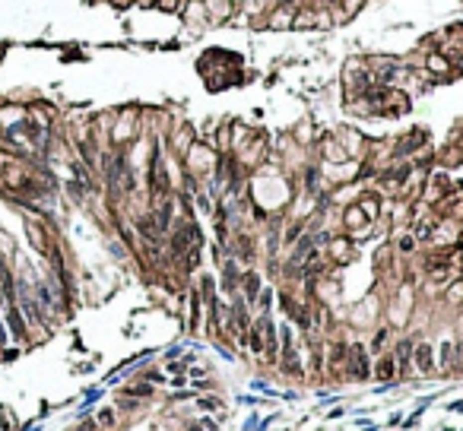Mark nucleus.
I'll use <instances>...</instances> for the list:
<instances>
[{
  "mask_svg": "<svg viewBox=\"0 0 463 431\" xmlns=\"http://www.w3.org/2000/svg\"><path fill=\"white\" fill-rule=\"evenodd\" d=\"M349 374L355 377V381H365V377H371V365H368V355H365V346H349Z\"/></svg>",
  "mask_w": 463,
  "mask_h": 431,
  "instance_id": "f257e3e1",
  "label": "nucleus"
},
{
  "mask_svg": "<svg viewBox=\"0 0 463 431\" xmlns=\"http://www.w3.org/2000/svg\"><path fill=\"white\" fill-rule=\"evenodd\" d=\"M416 368H419L422 374H432V371H435V349L428 346V342L416 346Z\"/></svg>",
  "mask_w": 463,
  "mask_h": 431,
  "instance_id": "f03ea898",
  "label": "nucleus"
},
{
  "mask_svg": "<svg viewBox=\"0 0 463 431\" xmlns=\"http://www.w3.org/2000/svg\"><path fill=\"white\" fill-rule=\"evenodd\" d=\"M393 374H397V361H393L390 355H384L378 365H374V377H381V381H390Z\"/></svg>",
  "mask_w": 463,
  "mask_h": 431,
  "instance_id": "7ed1b4c3",
  "label": "nucleus"
},
{
  "mask_svg": "<svg viewBox=\"0 0 463 431\" xmlns=\"http://www.w3.org/2000/svg\"><path fill=\"white\" fill-rule=\"evenodd\" d=\"M409 352H413V342H400V346H397V355H393V361H397V368H400V365L406 368V361H409Z\"/></svg>",
  "mask_w": 463,
  "mask_h": 431,
  "instance_id": "20e7f679",
  "label": "nucleus"
},
{
  "mask_svg": "<svg viewBox=\"0 0 463 431\" xmlns=\"http://www.w3.org/2000/svg\"><path fill=\"white\" fill-rule=\"evenodd\" d=\"M257 286H260V279H257V276L251 273V276H247V279H244V292H247V301H254V298H257Z\"/></svg>",
  "mask_w": 463,
  "mask_h": 431,
  "instance_id": "39448f33",
  "label": "nucleus"
},
{
  "mask_svg": "<svg viewBox=\"0 0 463 431\" xmlns=\"http://www.w3.org/2000/svg\"><path fill=\"white\" fill-rule=\"evenodd\" d=\"M10 326H13V333L16 336H22V317H19V311L10 305Z\"/></svg>",
  "mask_w": 463,
  "mask_h": 431,
  "instance_id": "423d86ee",
  "label": "nucleus"
},
{
  "mask_svg": "<svg viewBox=\"0 0 463 431\" xmlns=\"http://www.w3.org/2000/svg\"><path fill=\"white\" fill-rule=\"evenodd\" d=\"M96 425L111 428V425H115V412H111V409H102V412H99V419H96Z\"/></svg>",
  "mask_w": 463,
  "mask_h": 431,
  "instance_id": "0eeeda50",
  "label": "nucleus"
},
{
  "mask_svg": "<svg viewBox=\"0 0 463 431\" xmlns=\"http://www.w3.org/2000/svg\"><path fill=\"white\" fill-rule=\"evenodd\" d=\"M451 352H454V346H451V342H444V346H441V365L444 368H451Z\"/></svg>",
  "mask_w": 463,
  "mask_h": 431,
  "instance_id": "6e6552de",
  "label": "nucleus"
},
{
  "mask_svg": "<svg viewBox=\"0 0 463 431\" xmlns=\"http://www.w3.org/2000/svg\"><path fill=\"white\" fill-rule=\"evenodd\" d=\"M99 396H102V390H89V393H86V403H83V412H86V409H89V406H92V403H96V400H99Z\"/></svg>",
  "mask_w": 463,
  "mask_h": 431,
  "instance_id": "1a4fd4ad",
  "label": "nucleus"
},
{
  "mask_svg": "<svg viewBox=\"0 0 463 431\" xmlns=\"http://www.w3.org/2000/svg\"><path fill=\"white\" fill-rule=\"evenodd\" d=\"M251 352H263V342H260V330L251 333Z\"/></svg>",
  "mask_w": 463,
  "mask_h": 431,
  "instance_id": "9d476101",
  "label": "nucleus"
},
{
  "mask_svg": "<svg viewBox=\"0 0 463 431\" xmlns=\"http://www.w3.org/2000/svg\"><path fill=\"white\" fill-rule=\"evenodd\" d=\"M200 406H203V409H216V406H219V403H216V400H213V396H203V400H200Z\"/></svg>",
  "mask_w": 463,
  "mask_h": 431,
  "instance_id": "9b49d317",
  "label": "nucleus"
},
{
  "mask_svg": "<svg viewBox=\"0 0 463 431\" xmlns=\"http://www.w3.org/2000/svg\"><path fill=\"white\" fill-rule=\"evenodd\" d=\"M6 342V330H3V323H0V346Z\"/></svg>",
  "mask_w": 463,
  "mask_h": 431,
  "instance_id": "f8f14e48",
  "label": "nucleus"
},
{
  "mask_svg": "<svg viewBox=\"0 0 463 431\" xmlns=\"http://www.w3.org/2000/svg\"><path fill=\"white\" fill-rule=\"evenodd\" d=\"M441 431H454V428H441Z\"/></svg>",
  "mask_w": 463,
  "mask_h": 431,
  "instance_id": "ddd939ff",
  "label": "nucleus"
},
{
  "mask_svg": "<svg viewBox=\"0 0 463 431\" xmlns=\"http://www.w3.org/2000/svg\"><path fill=\"white\" fill-rule=\"evenodd\" d=\"M191 431H203V428H191Z\"/></svg>",
  "mask_w": 463,
  "mask_h": 431,
  "instance_id": "4468645a",
  "label": "nucleus"
}]
</instances>
